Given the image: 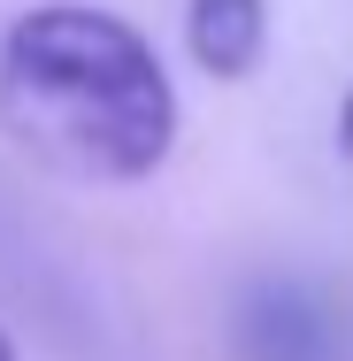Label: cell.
I'll return each instance as SVG.
<instances>
[{
	"label": "cell",
	"instance_id": "obj_5",
	"mask_svg": "<svg viewBox=\"0 0 353 361\" xmlns=\"http://www.w3.org/2000/svg\"><path fill=\"white\" fill-rule=\"evenodd\" d=\"M0 361H16V346H8V331H0Z\"/></svg>",
	"mask_w": 353,
	"mask_h": 361
},
{
	"label": "cell",
	"instance_id": "obj_2",
	"mask_svg": "<svg viewBox=\"0 0 353 361\" xmlns=\"http://www.w3.org/2000/svg\"><path fill=\"white\" fill-rule=\"evenodd\" d=\"M238 354L246 361H338V338L299 285H261L238 307Z\"/></svg>",
	"mask_w": 353,
	"mask_h": 361
},
{
	"label": "cell",
	"instance_id": "obj_3",
	"mask_svg": "<svg viewBox=\"0 0 353 361\" xmlns=\"http://www.w3.org/2000/svg\"><path fill=\"white\" fill-rule=\"evenodd\" d=\"M185 47L208 77H254L269 54V0H185Z\"/></svg>",
	"mask_w": 353,
	"mask_h": 361
},
{
	"label": "cell",
	"instance_id": "obj_4",
	"mask_svg": "<svg viewBox=\"0 0 353 361\" xmlns=\"http://www.w3.org/2000/svg\"><path fill=\"white\" fill-rule=\"evenodd\" d=\"M338 146L353 154V92H346V108H338Z\"/></svg>",
	"mask_w": 353,
	"mask_h": 361
},
{
	"label": "cell",
	"instance_id": "obj_1",
	"mask_svg": "<svg viewBox=\"0 0 353 361\" xmlns=\"http://www.w3.org/2000/svg\"><path fill=\"white\" fill-rule=\"evenodd\" d=\"M0 131L85 185H139L177 146V85L108 8L47 0L0 39Z\"/></svg>",
	"mask_w": 353,
	"mask_h": 361
}]
</instances>
